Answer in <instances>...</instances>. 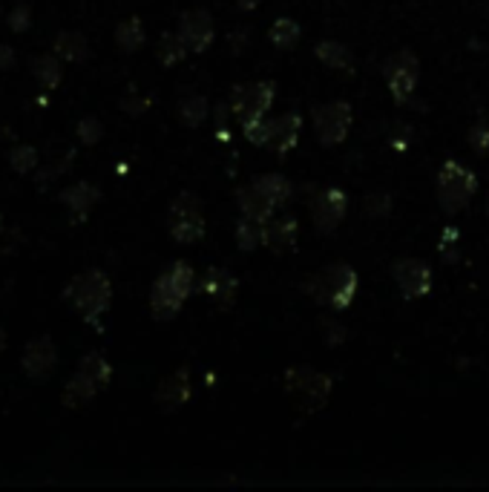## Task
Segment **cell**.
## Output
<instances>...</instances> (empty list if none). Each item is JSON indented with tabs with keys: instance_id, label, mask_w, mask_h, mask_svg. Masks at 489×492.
Instances as JSON below:
<instances>
[{
	"instance_id": "1",
	"label": "cell",
	"mask_w": 489,
	"mask_h": 492,
	"mask_svg": "<svg viewBox=\"0 0 489 492\" xmlns=\"http://www.w3.org/2000/svg\"><path fill=\"white\" fill-rule=\"evenodd\" d=\"M64 300L73 305V311L84 319L87 326L96 328V334H104V314L110 311L113 303V282L101 268H89L66 282L61 291Z\"/></svg>"
},
{
	"instance_id": "2",
	"label": "cell",
	"mask_w": 489,
	"mask_h": 492,
	"mask_svg": "<svg viewBox=\"0 0 489 492\" xmlns=\"http://www.w3.org/2000/svg\"><path fill=\"white\" fill-rule=\"evenodd\" d=\"M357 285H360L357 271L352 265H345V262H337V265H329L325 271H320L317 277H311L306 282V291L322 308H331V311H345V308L354 303Z\"/></svg>"
},
{
	"instance_id": "3",
	"label": "cell",
	"mask_w": 489,
	"mask_h": 492,
	"mask_svg": "<svg viewBox=\"0 0 489 492\" xmlns=\"http://www.w3.org/2000/svg\"><path fill=\"white\" fill-rule=\"evenodd\" d=\"M478 190V179L470 167H463L455 158H446L438 170V202L449 216L461 213L472 202Z\"/></svg>"
},
{
	"instance_id": "4",
	"label": "cell",
	"mask_w": 489,
	"mask_h": 492,
	"mask_svg": "<svg viewBox=\"0 0 489 492\" xmlns=\"http://www.w3.org/2000/svg\"><path fill=\"white\" fill-rule=\"evenodd\" d=\"M170 236L179 245H196L205 236L202 202L196 193L184 190L170 202Z\"/></svg>"
},
{
	"instance_id": "5",
	"label": "cell",
	"mask_w": 489,
	"mask_h": 492,
	"mask_svg": "<svg viewBox=\"0 0 489 492\" xmlns=\"http://www.w3.org/2000/svg\"><path fill=\"white\" fill-rule=\"evenodd\" d=\"M383 78L389 84V93L394 96L398 104H409V96L415 93L417 78H421V64H417V55L409 50H400L386 58L383 64Z\"/></svg>"
},
{
	"instance_id": "6",
	"label": "cell",
	"mask_w": 489,
	"mask_h": 492,
	"mask_svg": "<svg viewBox=\"0 0 489 492\" xmlns=\"http://www.w3.org/2000/svg\"><path fill=\"white\" fill-rule=\"evenodd\" d=\"M354 112L348 107V101H331V104L314 107V133L322 147H337L348 139L352 130Z\"/></svg>"
},
{
	"instance_id": "7",
	"label": "cell",
	"mask_w": 489,
	"mask_h": 492,
	"mask_svg": "<svg viewBox=\"0 0 489 492\" xmlns=\"http://www.w3.org/2000/svg\"><path fill=\"white\" fill-rule=\"evenodd\" d=\"M276 96V87L271 81H251V84H239L230 93V110L237 112V119L244 121H256L265 119V112L271 110Z\"/></svg>"
},
{
	"instance_id": "8",
	"label": "cell",
	"mask_w": 489,
	"mask_h": 492,
	"mask_svg": "<svg viewBox=\"0 0 489 492\" xmlns=\"http://www.w3.org/2000/svg\"><path fill=\"white\" fill-rule=\"evenodd\" d=\"M20 365H23V374H27L32 383H46L50 381V374L55 372V365H58L55 340L50 334L32 337L27 346H23Z\"/></svg>"
},
{
	"instance_id": "9",
	"label": "cell",
	"mask_w": 489,
	"mask_h": 492,
	"mask_svg": "<svg viewBox=\"0 0 489 492\" xmlns=\"http://www.w3.org/2000/svg\"><path fill=\"white\" fill-rule=\"evenodd\" d=\"M348 211V196L340 188H325L311 202V222L320 234H334L343 225Z\"/></svg>"
},
{
	"instance_id": "10",
	"label": "cell",
	"mask_w": 489,
	"mask_h": 492,
	"mask_svg": "<svg viewBox=\"0 0 489 492\" xmlns=\"http://www.w3.org/2000/svg\"><path fill=\"white\" fill-rule=\"evenodd\" d=\"M392 273H394V282H398V288L406 300H421V296L432 291V268H429L423 259L403 257L394 262Z\"/></svg>"
},
{
	"instance_id": "11",
	"label": "cell",
	"mask_w": 489,
	"mask_h": 492,
	"mask_svg": "<svg viewBox=\"0 0 489 492\" xmlns=\"http://www.w3.org/2000/svg\"><path fill=\"white\" fill-rule=\"evenodd\" d=\"M179 35H182V41L188 43V50L190 52H205L207 47H211L213 43V18H211V12H207V9H190V12H184L182 18H179Z\"/></svg>"
},
{
	"instance_id": "12",
	"label": "cell",
	"mask_w": 489,
	"mask_h": 492,
	"mask_svg": "<svg viewBox=\"0 0 489 492\" xmlns=\"http://www.w3.org/2000/svg\"><path fill=\"white\" fill-rule=\"evenodd\" d=\"M153 400H156V406L161 411H167V415L170 411L182 409L190 400V372L182 365V369H176L170 377H165V381L159 383Z\"/></svg>"
},
{
	"instance_id": "13",
	"label": "cell",
	"mask_w": 489,
	"mask_h": 492,
	"mask_svg": "<svg viewBox=\"0 0 489 492\" xmlns=\"http://www.w3.org/2000/svg\"><path fill=\"white\" fill-rule=\"evenodd\" d=\"M182 305H184V296L173 288L170 280L161 273L153 282V291H150V314H153V319H159V323H170V319L179 317Z\"/></svg>"
},
{
	"instance_id": "14",
	"label": "cell",
	"mask_w": 489,
	"mask_h": 492,
	"mask_svg": "<svg viewBox=\"0 0 489 492\" xmlns=\"http://www.w3.org/2000/svg\"><path fill=\"white\" fill-rule=\"evenodd\" d=\"M98 199H101V190L92 181H75V185H69L58 193V202L66 204V211L73 213L75 222H84L89 211L98 204Z\"/></svg>"
},
{
	"instance_id": "15",
	"label": "cell",
	"mask_w": 489,
	"mask_h": 492,
	"mask_svg": "<svg viewBox=\"0 0 489 492\" xmlns=\"http://www.w3.org/2000/svg\"><path fill=\"white\" fill-rule=\"evenodd\" d=\"M302 119L297 112H285L271 121V139H268V150H274L276 156H288L299 142Z\"/></svg>"
},
{
	"instance_id": "16",
	"label": "cell",
	"mask_w": 489,
	"mask_h": 492,
	"mask_svg": "<svg viewBox=\"0 0 489 492\" xmlns=\"http://www.w3.org/2000/svg\"><path fill=\"white\" fill-rule=\"evenodd\" d=\"M199 291L211 296V300H216V305L222 308V311H228L237 300V280L222 268H207L199 282Z\"/></svg>"
},
{
	"instance_id": "17",
	"label": "cell",
	"mask_w": 489,
	"mask_h": 492,
	"mask_svg": "<svg viewBox=\"0 0 489 492\" xmlns=\"http://www.w3.org/2000/svg\"><path fill=\"white\" fill-rule=\"evenodd\" d=\"M297 231L299 225L294 216H279V219H268L265 222V239L262 245L274 254H288L291 248L297 245Z\"/></svg>"
},
{
	"instance_id": "18",
	"label": "cell",
	"mask_w": 489,
	"mask_h": 492,
	"mask_svg": "<svg viewBox=\"0 0 489 492\" xmlns=\"http://www.w3.org/2000/svg\"><path fill=\"white\" fill-rule=\"evenodd\" d=\"M331 388H334V381H331L329 374H322V372H311V377L306 381V386H302L299 392H297V395H291V397L299 400V406L306 409V411H317V409H322L325 404H329Z\"/></svg>"
},
{
	"instance_id": "19",
	"label": "cell",
	"mask_w": 489,
	"mask_h": 492,
	"mask_svg": "<svg viewBox=\"0 0 489 492\" xmlns=\"http://www.w3.org/2000/svg\"><path fill=\"white\" fill-rule=\"evenodd\" d=\"M101 392V386L92 381V377L87 372H75L73 377L66 381L64 386V406L66 409H81V406H87L96 400V395Z\"/></svg>"
},
{
	"instance_id": "20",
	"label": "cell",
	"mask_w": 489,
	"mask_h": 492,
	"mask_svg": "<svg viewBox=\"0 0 489 492\" xmlns=\"http://www.w3.org/2000/svg\"><path fill=\"white\" fill-rule=\"evenodd\" d=\"M52 52L58 55L61 61L69 64H84L89 58V43L87 38L81 35L75 29H66V32H58L55 41H52Z\"/></svg>"
},
{
	"instance_id": "21",
	"label": "cell",
	"mask_w": 489,
	"mask_h": 492,
	"mask_svg": "<svg viewBox=\"0 0 489 492\" xmlns=\"http://www.w3.org/2000/svg\"><path fill=\"white\" fill-rule=\"evenodd\" d=\"M237 204H239V211H242V216H253V219H262V222H268L274 216V204L268 202V196L260 190L251 181L248 188H239L237 190Z\"/></svg>"
},
{
	"instance_id": "22",
	"label": "cell",
	"mask_w": 489,
	"mask_h": 492,
	"mask_svg": "<svg viewBox=\"0 0 489 492\" xmlns=\"http://www.w3.org/2000/svg\"><path fill=\"white\" fill-rule=\"evenodd\" d=\"M32 75H35V81L46 89V93H52V89H58V87H61V81H64L61 58H58L55 52L35 55V58H32Z\"/></svg>"
},
{
	"instance_id": "23",
	"label": "cell",
	"mask_w": 489,
	"mask_h": 492,
	"mask_svg": "<svg viewBox=\"0 0 489 492\" xmlns=\"http://www.w3.org/2000/svg\"><path fill=\"white\" fill-rule=\"evenodd\" d=\"M253 185L260 188L268 202L274 204V208H285V204L291 202V196H294V185L285 179V176H279V173H265V176H256L253 179Z\"/></svg>"
},
{
	"instance_id": "24",
	"label": "cell",
	"mask_w": 489,
	"mask_h": 492,
	"mask_svg": "<svg viewBox=\"0 0 489 492\" xmlns=\"http://www.w3.org/2000/svg\"><path fill=\"white\" fill-rule=\"evenodd\" d=\"M314 55H317L320 64L331 66V70H348V66L354 64L352 50L340 41H320L317 47H314Z\"/></svg>"
},
{
	"instance_id": "25",
	"label": "cell",
	"mask_w": 489,
	"mask_h": 492,
	"mask_svg": "<svg viewBox=\"0 0 489 492\" xmlns=\"http://www.w3.org/2000/svg\"><path fill=\"white\" fill-rule=\"evenodd\" d=\"M188 43L182 41L179 32H165V35L159 38V47H156V55H159V64L161 66H176L188 58Z\"/></svg>"
},
{
	"instance_id": "26",
	"label": "cell",
	"mask_w": 489,
	"mask_h": 492,
	"mask_svg": "<svg viewBox=\"0 0 489 492\" xmlns=\"http://www.w3.org/2000/svg\"><path fill=\"white\" fill-rule=\"evenodd\" d=\"M144 24L142 18H124L119 27H115V43L124 50V52H136L144 47Z\"/></svg>"
},
{
	"instance_id": "27",
	"label": "cell",
	"mask_w": 489,
	"mask_h": 492,
	"mask_svg": "<svg viewBox=\"0 0 489 492\" xmlns=\"http://www.w3.org/2000/svg\"><path fill=\"white\" fill-rule=\"evenodd\" d=\"M265 239V222L253 216H242L237 222V245L239 250H256Z\"/></svg>"
},
{
	"instance_id": "28",
	"label": "cell",
	"mask_w": 489,
	"mask_h": 492,
	"mask_svg": "<svg viewBox=\"0 0 489 492\" xmlns=\"http://www.w3.org/2000/svg\"><path fill=\"white\" fill-rule=\"evenodd\" d=\"M302 35V29L294 18H279L271 24V32H268V38H271V43L276 50H294L297 41Z\"/></svg>"
},
{
	"instance_id": "29",
	"label": "cell",
	"mask_w": 489,
	"mask_h": 492,
	"mask_svg": "<svg viewBox=\"0 0 489 492\" xmlns=\"http://www.w3.org/2000/svg\"><path fill=\"white\" fill-rule=\"evenodd\" d=\"M78 369L81 372H87L92 381H96L101 388H107L110 386V381H113V365H110V360L104 357L101 351H89V354H84V357L78 360Z\"/></svg>"
},
{
	"instance_id": "30",
	"label": "cell",
	"mask_w": 489,
	"mask_h": 492,
	"mask_svg": "<svg viewBox=\"0 0 489 492\" xmlns=\"http://www.w3.org/2000/svg\"><path fill=\"white\" fill-rule=\"evenodd\" d=\"M207 112H211V104H207L205 96H184L179 101V119H182V124H188V127H199V124H205Z\"/></svg>"
},
{
	"instance_id": "31",
	"label": "cell",
	"mask_w": 489,
	"mask_h": 492,
	"mask_svg": "<svg viewBox=\"0 0 489 492\" xmlns=\"http://www.w3.org/2000/svg\"><path fill=\"white\" fill-rule=\"evenodd\" d=\"M165 277L170 280V285L184 296V300H188V296L193 294V288H196V273H193V268L188 265V262H182V259L173 262V265L165 271Z\"/></svg>"
},
{
	"instance_id": "32",
	"label": "cell",
	"mask_w": 489,
	"mask_h": 492,
	"mask_svg": "<svg viewBox=\"0 0 489 492\" xmlns=\"http://www.w3.org/2000/svg\"><path fill=\"white\" fill-rule=\"evenodd\" d=\"M38 162H41V156L32 144H18L9 150V165L20 176H29L32 170H38Z\"/></svg>"
},
{
	"instance_id": "33",
	"label": "cell",
	"mask_w": 489,
	"mask_h": 492,
	"mask_svg": "<svg viewBox=\"0 0 489 492\" xmlns=\"http://www.w3.org/2000/svg\"><path fill=\"white\" fill-rule=\"evenodd\" d=\"M6 27L15 32V35H23V32H29V27H32V6L27 4V0H20V4H15V6L9 9Z\"/></svg>"
},
{
	"instance_id": "34",
	"label": "cell",
	"mask_w": 489,
	"mask_h": 492,
	"mask_svg": "<svg viewBox=\"0 0 489 492\" xmlns=\"http://www.w3.org/2000/svg\"><path fill=\"white\" fill-rule=\"evenodd\" d=\"M75 135H78V142L84 144V147H96L104 139V124L96 116H87V119L78 121Z\"/></svg>"
},
{
	"instance_id": "35",
	"label": "cell",
	"mask_w": 489,
	"mask_h": 492,
	"mask_svg": "<svg viewBox=\"0 0 489 492\" xmlns=\"http://www.w3.org/2000/svg\"><path fill=\"white\" fill-rule=\"evenodd\" d=\"M244 130V139L256 147H268V139H271V121L265 119H256V121H244L242 124Z\"/></svg>"
},
{
	"instance_id": "36",
	"label": "cell",
	"mask_w": 489,
	"mask_h": 492,
	"mask_svg": "<svg viewBox=\"0 0 489 492\" xmlns=\"http://www.w3.org/2000/svg\"><path fill=\"white\" fill-rule=\"evenodd\" d=\"M470 147L478 156H489V124H475L470 130Z\"/></svg>"
},
{
	"instance_id": "37",
	"label": "cell",
	"mask_w": 489,
	"mask_h": 492,
	"mask_svg": "<svg viewBox=\"0 0 489 492\" xmlns=\"http://www.w3.org/2000/svg\"><path fill=\"white\" fill-rule=\"evenodd\" d=\"M392 211V199L389 193H371V196H366V213L375 216V219H380V216H386Z\"/></svg>"
},
{
	"instance_id": "38",
	"label": "cell",
	"mask_w": 489,
	"mask_h": 492,
	"mask_svg": "<svg viewBox=\"0 0 489 492\" xmlns=\"http://www.w3.org/2000/svg\"><path fill=\"white\" fill-rule=\"evenodd\" d=\"M121 110L127 112V116H142V112L150 110V98H124Z\"/></svg>"
},
{
	"instance_id": "39",
	"label": "cell",
	"mask_w": 489,
	"mask_h": 492,
	"mask_svg": "<svg viewBox=\"0 0 489 492\" xmlns=\"http://www.w3.org/2000/svg\"><path fill=\"white\" fill-rule=\"evenodd\" d=\"M15 64H18V52H15V47H9V43H0V73L15 70Z\"/></svg>"
},
{
	"instance_id": "40",
	"label": "cell",
	"mask_w": 489,
	"mask_h": 492,
	"mask_svg": "<svg viewBox=\"0 0 489 492\" xmlns=\"http://www.w3.org/2000/svg\"><path fill=\"white\" fill-rule=\"evenodd\" d=\"M343 340H345V328L337 326V323H331V326H329V342H331V346H337V342H343Z\"/></svg>"
},
{
	"instance_id": "41",
	"label": "cell",
	"mask_w": 489,
	"mask_h": 492,
	"mask_svg": "<svg viewBox=\"0 0 489 492\" xmlns=\"http://www.w3.org/2000/svg\"><path fill=\"white\" fill-rule=\"evenodd\" d=\"M260 4H262V0H237V6L242 9V12H253Z\"/></svg>"
},
{
	"instance_id": "42",
	"label": "cell",
	"mask_w": 489,
	"mask_h": 492,
	"mask_svg": "<svg viewBox=\"0 0 489 492\" xmlns=\"http://www.w3.org/2000/svg\"><path fill=\"white\" fill-rule=\"evenodd\" d=\"M4 349H6V331L0 328V351H4Z\"/></svg>"
},
{
	"instance_id": "43",
	"label": "cell",
	"mask_w": 489,
	"mask_h": 492,
	"mask_svg": "<svg viewBox=\"0 0 489 492\" xmlns=\"http://www.w3.org/2000/svg\"><path fill=\"white\" fill-rule=\"evenodd\" d=\"M0 234H4V213H0Z\"/></svg>"
}]
</instances>
